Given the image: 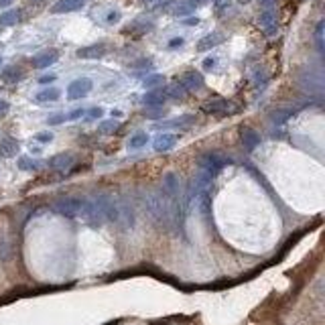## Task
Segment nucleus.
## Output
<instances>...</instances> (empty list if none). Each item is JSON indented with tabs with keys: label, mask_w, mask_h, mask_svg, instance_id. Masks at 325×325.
<instances>
[{
	"label": "nucleus",
	"mask_w": 325,
	"mask_h": 325,
	"mask_svg": "<svg viewBox=\"0 0 325 325\" xmlns=\"http://www.w3.org/2000/svg\"><path fill=\"white\" fill-rule=\"evenodd\" d=\"M94 88V81L90 77H77L67 85V98L70 100H81L85 98Z\"/></svg>",
	"instance_id": "f257e3e1"
},
{
	"label": "nucleus",
	"mask_w": 325,
	"mask_h": 325,
	"mask_svg": "<svg viewBox=\"0 0 325 325\" xmlns=\"http://www.w3.org/2000/svg\"><path fill=\"white\" fill-rule=\"evenodd\" d=\"M226 163H228V161H226L224 157H219L217 152H208V155H203V157L199 159V169L205 171V173H210L212 177H216V173L224 169Z\"/></svg>",
	"instance_id": "f03ea898"
},
{
	"label": "nucleus",
	"mask_w": 325,
	"mask_h": 325,
	"mask_svg": "<svg viewBox=\"0 0 325 325\" xmlns=\"http://www.w3.org/2000/svg\"><path fill=\"white\" fill-rule=\"evenodd\" d=\"M106 53H108V47L104 43H94V45L77 49V57L79 59H100V57H104Z\"/></svg>",
	"instance_id": "7ed1b4c3"
},
{
	"label": "nucleus",
	"mask_w": 325,
	"mask_h": 325,
	"mask_svg": "<svg viewBox=\"0 0 325 325\" xmlns=\"http://www.w3.org/2000/svg\"><path fill=\"white\" fill-rule=\"evenodd\" d=\"M258 23H260V29L266 33L268 37H275V35H277V31H279V23H277V16H275V12H272L270 8H266V10L260 14Z\"/></svg>",
	"instance_id": "20e7f679"
},
{
	"label": "nucleus",
	"mask_w": 325,
	"mask_h": 325,
	"mask_svg": "<svg viewBox=\"0 0 325 325\" xmlns=\"http://www.w3.org/2000/svg\"><path fill=\"white\" fill-rule=\"evenodd\" d=\"M181 85L187 90V92H193V90H199L203 88V75L195 70H189V72H185L183 77H181Z\"/></svg>",
	"instance_id": "39448f33"
},
{
	"label": "nucleus",
	"mask_w": 325,
	"mask_h": 325,
	"mask_svg": "<svg viewBox=\"0 0 325 325\" xmlns=\"http://www.w3.org/2000/svg\"><path fill=\"white\" fill-rule=\"evenodd\" d=\"M73 163H75V157L72 152H59V155L49 159V167L53 171H65V169L73 167Z\"/></svg>",
	"instance_id": "423d86ee"
},
{
	"label": "nucleus",
	"mask_w": 325,
	"mask_h": 325,
	"mask_svg": "<svg viewBox=\"0 0 325 325\" xmlns=\"http://www.w3.org/2000/svg\"><path fill=\"white\" fill-rule=\"evenodd\" d=\"M59 59V53L55 49H49V51H43V53L35 55L33 57V67H37V70H45V67L53 65L55 61Z\"/></svg>",
	"instance_id": "0eeeda50"
},
{
	"label": "nucleus",
	"mask_w": 325,
	"mask_h": 325,
	"mask_svg": "<svg viewBox=\"0 0 325 325\" xmlns=\"http://www.w3.org/2000/svg\"><path fill=\"white\" fill-rule=\"evenodd\" d=\"M19 150H21V144L16 139H12V136H4V139L0 141V157H4V159L16 157Z\"/></svg>",
	"instance_id": "6e6552de"
},
{
	"label": "nucleus",
	"mask_w": 325,
	"mask_h": 325,
	"mask_svg": "<svg viewBox=\"0 0 325 325\" xmlns=\"http://www.w3.org/2000/svg\"><path fill=\"white\" fill-rule=\"evenodd\" d=\"M230 108V102L224 98H210L208 102L203 104V112L208 114H224Z\"/></svg>",
	"instance_id": "1a4fd4ad"
},
{
	"label": "nucleus",
	"mask_w": 325,
	"mask_h": 325,
	"mask_svg": "<svg viewBox=\"0 0 325 325\" xmlns=\"http://www.w3.org/2000/svg\"><path fill=\"white\" fill-rule=\"evenodd\" d=\"M163 191L173 197V199H179V177L175 173H167L163 177Z\"/></svg>",
	"instance_id": "9d476101"
},
{
	"label": "nucleus",
	"mask_w": 325,
	"mask_h": 325,
	"mask_svg": "<svg viewBox=\"0 0 325 325\" xmlns=\"http://www.w3.org/2000/svg\"><path fill=\"white\" fill-rule=\"evenodd\" d=\"M175 143H177V136L175 134L163 132V134H159L157 139H155L152 146H155V150H159V152H167V150H171V148L175 146Z\"/></svg>",
	"instance_id": "9b49d317"
},
{
	"label": "nucleus",
	"mask_w": 325,
	"mask_h": 325,
	"mask_svg": "<svg viewBox=\"0 0 325 325\" xmlns=\"http://www.w3.org/2000/svg\"><path fill=\"white\" fill-rule=\"evenodd\" d=\"M83 4H85V0H59L57 4H53V8H51V12H55V14H63V12H73V10H79Z\"/></svg>",
	"instance_id": "f8f14e48"
},
{
	"label": "nucleus",
	"mask_w": 325,
	"mask_h": 325,
	"mask_svg": "<svg viewBox=\"0 0 325 325\" xmlns=\"http://www.w3.org/2000/svg\"><path fill=\"white\" fill-rule=\"evenodd\" d=\"M242 144H244V148L248 150V152H252L256 146L260 144V136H258V132H254L252 128H242Z\"/></svg>",
	"instance_id": "ddd939ff"
},
{
	"label": "nucleus",
	"mask_w": 325,
	"mask_h": 325,
	"mask_svg": "<svg viewBox=\"0 0 325 325\" xmlns=\"http://www.w3.org/2000/svg\"><path fill=\"white\" fill-rule=\"evenodd\" d=\"M221 41H224V37H221V33H210V35H205L199 43H197V51H208L216 45H219Z\"/></svg>",
	"instance_id": "4468645a"
},
{
	"label": "nucleus",
	"mask_w": 325,
	"mask_h": 325,
	"mask_svg": "<svg viewBox=\"0 0 325 325\" xmlns=\"http://www.w3.org/2000/svg\"><path fill=\"white\" fill-rule=\"evenodd\" d=\"M165 92L163 90H152L148 94L143 96V104L144 106H163V102H165Z\"/></svg>",
	"instance_id": "2eb2a0df"
},
{
	"label": "nucleus",
	"mask_w": 325,
	"mask_h": 325,
	"mask_svg": "<svg viewBox=\"0 0 325 325\" xmlns=\"http://www.w3.org/2000/svg\"><path fill=\"white\" fill-rule=\"evenodd\" d=\"M59 96H61V92L57 88H45L35 96V102H39V104H47V102L59 100Z\"/></svg>",
	"instance_id": "dca6fc26"
},
{
	"label": "nucleus",
	"mask_w": 325,
	"mask_h": 325,
	"mask_svg": "<svg viewBox=\"0 0 325 325\" xmlns=\"http://www.w3.org/2000/svg\"><path fill=\"white\" fill-rule=\"evenodd\" d=\"M21 10H6V12H2L0 14V27H14L16 23L21 21Z\"/></svg>",
	"instance_id": "f3484780"
},
{
	"label": "nucleus",
	"mask_w": 325,
	"mask_h": 325,
	"mask_svg": "<svg viewBox=\"0 0 325 325\" xmlns=\"http://www.w3.org/2000/svg\"><path fill=\"white\" fill-rule=\"evenodd\" d=\"M23 77H25L23 70H21V67H16V65H10V67H6V70L2 72V79L8 81V83H16V81H21Z\"/></svg>",
	"instance_id": "a211bd4d"
},
{
	"label": "nucleus",
	"mask_w": 325,
	"mask_h": 325,
	"mask_svg": "<svg viewBox=\"0 0 325 325\" xmlns=\"http://www.w3.org/2000/svg\"><path fill=\"white\" fill-rule=\"evenodd\" d=\"M193 122H195L193 116H181V118H177V120H167V122H163L161 126H165V128H187V126H191Z\"/></svg>",
	"instance_id": "6ab92c4d"
},
{
	"label": "nucleus",
	"mask_w": 325,
	"mask_h": 325,
	"mask_svg": "<svg viewBox=\"0 0 325 325\" xmlns=\"http://www.w3.org/2000/svg\"><path fill=\"white\" fill-rule=\"evenodd\" d=\"M146 143H148V134L146 132H136L134 136H130L128 146L130 148H143V146H146Z\"/></svg>",
	"instance_id": "aec40b11"
},
{
	"label": "nucleus",
	"mask_w": 325,
	"mask_h": 325,
	"mask_svg": "<svg viewBox=\"0 0 325 325\" xmlns=\"http://www.w3.org/2000/svg\"><path fill=\"white\" fill-rule=\"evenodd\" d=\"M163 83H165V77H163V75H159V73L146 75V77L143 79V85H144V88H148V90L157 88V85H163Z\"/></svg>",
	"instance_id": "412c9836"
},
{
	"label": "nucleus",
	"mask_w": 325,
	"mask_h": 325,
	"mask_svg": "<svg viewBox=\"0 0 325 325\" xmlns=\"http://www.w3.org/2000/svg\"><path fill=\"white\" fill-rule=\"evenodd\" d=\"M185 94H187V90L183 88L181 83H173V85H169L167 92H165V96H169V98H175V100H181Z\"/></svg>",
	"instance_id": "4be33fe9"
},
{
	"label": "nucleus",
	"mask_w": 325,
	"mask_h": 325,
	"mask_svg": "<svg viewBox=\"0 0 325 325\" xmlns=\"http://www.w3.org/2000/svg\"><path fill=\"white\" fill-rule=\"evenodd\" d=\"M290 116H293V112H290V110H275V112L270 114V120L275 122V124H281V122L289 120Z\"/></svg>",
	"instance_id": "5701e85b"
},
{
	"label": "nucleus",
	"mask_w": 325,
	"mask_h": 325,
	"mask_svg": "<svg viewBox=\"0 0 325 325\" xmlns=\"http://www.w3.org/2000/svg\"><path fill=\"white\" fill-rule=\"evenodd\" d=\"M116 126H118V122L114 120V118H112V120H102V122L98 124V132H100V134H108V132H114Z\"/></svg>",
	"instance_id": "b1692460"
},
{
	"label": "nucleus",
	"mask_w": 325,
	"mask_h": 325,
	"mask_svg": "<svg viewBox=\"0 0 325 325\" xmlns=\"http://www.w3.org/2000/svg\"><path fill=\"white\" fill-rule=\"evenodd\" d=\"M19 167H21L23 171H37V169H39V163L33 161V159H29V157H21V159H19Z\"/></svg>",
	"instance_id": "393cba45"
},
{
	"label": "nucleus",
	"mask_w": 325,
	"mask_h": 325,
	"mask_svg": "<svg viewBox=\"0 0 325 325\" xmlns=\"http://www.w3.org/2000/svg\"><path fill=\"white\" fill-rule=\"evenodd\" d=\"M67 120V114H53L51 118H47V124L49 126H57V124H63Z\"/></svg>",
	"instance_id": "a878e982"
},
{
	"label": "nucleus",
	"mask_w": 325,
	"mask_h": 325,
	"mask_svg": "<svg viewBox=\"0 0 325 325\" xmlns=\"http://www.w3.org/2000/svg\"><path fill=\"white\" fill-rule=\"evenodd\" d=\"M85 120H98V118H102L104 116V110L102 108H90V110H85Z\"/></svg>",
	"instance_id": "bb28decb"
},
{
	"label": "nucleus",
	"mask_w": 325,
	"mask_h": 325,
	"mask_svg": "<svg viewBox=\"0 0 325 325\" xmlns=\"http://www.w3.org/2000/svg\"><path fill=\"white\" fill-rule=\"evenodd\" d=\"M120 10H112V12H108V16H106V21L110 23V25H114V23H118V21H120Z\"/></svg>",
	"instance_id": "cd10ccee"
},
{
	"label": "nucleus",
	"mask_w": 325,
	"mask_h": 325,
	"mask_svg": "<svg viewBox=\"0 0 325 325\" xmlns=\"http://www.w3.org/2000/svg\"><path fill=\"white\" fill-rule=\"evenodd\" d=\"M35 139L39 143H51V141H53V134H51V132H39V134H35Z\"/></svg>",
	"instance_id": "c85d7f7f"
},
{
	"label": "nucleus",
	"mask_w": 325,
	"mask_h": 325,
	"mask_svg": "<svg viewBox=\"0 0 325 325\" xmlns=\"http://www.w3.org/2000/svg\"><path fill=\"white\" fill-rule=\"evenodd\" d=\"M81 116H85V110L77 108V110H73V112L67 114V120H77V118H81Z\"/></svg>",
	"instance_id": "c756f323"
},
{
	"label": "nucleus",
	"mask_w": 325,
	"mask_h": 325,
	"mask_svg": "<svg viewBox=\"0 0 325 325\" xmlns=\"http://www.w3.org/2000/svg\"><path fill=\"white\" fill-rule=\"evenodd\" d=\"M317 45H319V51H323V23H319L317 27Z\"/></svg>",
	"instance_id": "7c9ffc66"
},
{
	"label": "nucleus",
	"mask_w": 325,
	"mask_h": 325,
	"mask_svg": "<svg viewBox=\"0 0 325 325\" xmlns=\"http://www.w3.org/2000/svg\"><path fill=\"white\" fill-rule=\"evenodd\" d=\"M183 43H185L183 37H175V39H171V41H169V49H177V47H181Z\"/></svg>",
	"instance_id": "2f4dec72"
},
{
	"label": "nucleus",
	"mask_w": 325,
	"mask_h": 325,
	"mask_svg": "<svg viewBox=\"0 0 325 325\" xmlns=\"http://www.w3.org/2000/svg\"><path fill=\"white\" fill-rule=\"evenodd\" d=\"M216 57H208V59H205L203 61V70H214V67H216Z\"/></svg>",
	"instance_id": "473e14b6"
},
{
	"label": "nucleus",
	"mask_w": 325,
	"mask_h": 325,
	"mask_svg": "<svg viewBox=\"0 0 325 325\" xmlns=\"http://www.w3.org/2000/svg\"><path fill=\"white\" fill-rule=\"evenodd\" d=\"M55 79H57V75L49 73V75H43V77H39V83H53Z\"/></svg>",
	"instance_id": "72a5a7b5"
},
{
	"label": "nucleus",
	"mask_w": 325,
	"mask_h": 325,
	"mask_svg": "<svg viewBox=\"0 0 325 325\" xmlns=\"http://www.w3.org/2000/svg\"><path fill=\"white\" fill-rule=\"evenodd\" d=\"M8 110H10V104H8V102H6V100H0V116H4Z\"/></svg>",
	"instance_id": "f704fd0d"
},
{
	"label": "nucleus",
	"mask_w": 325,
	"mask_h": 325,
	"mask_svg": "<svg viewBox=\"0 0 325 325\" xmlns=\"http://www.w3.org/2000/svg\"><path fill=\"white\" fill-rule=\"evenodd\" d=\"M266 8H272V4H277V0H260Z\"/></svg>",
	"instance_id": "c9c22d12"
},
{
	"label": "nucleus",
	"mask_w": 325,
	"mask_h": 325,
	"mask_svg": "<svg viewBox=\"0 0 325 325\" xmlns=\"http://www.w3.org/2000/svg\"><path fill=\"white\" fill-rule=\"evenodd\" d=\"M197 23H199L197 16H191V19H187V21H185V25H197Z\"/></svg>",
	"instance_id": "e433bc0d"
},
{
	"label": "nucleus",
	"mask_w": 325,
	"mask_h": 325,
	"mask_svg": "<svg viewBox=\"0 0 325 325\" xmlns=\"http://www.w3.org/2000/svg\"><path fill=\"white\" fill-rule=\"evenodd\" d=\"M203 2H208V0H189L191 6H199V4H203Z\"/></svg>",
	"instance_id": "4c0bfd02"
},
{
	"label": "nucleus",
	"mask_w": 325,
	"mask_h": 325,
	"mask_svg": "<svg viewBox=\"0 0 325 325\" xmlns=\"http://www.w3.org/2000/svg\"><path fill=\"white\" fill-rule=\"evenodd\" d=\"M214 2H216L217 6H226V4L230 2V0H214Z\"/></svg>",
	"instance_id": "58836bf2"
},
{
	"label": "nucleus",
	"mask_w": 325,
	"mask_h": 325,
	"mask_svg": "<svg viewBox=\"0 0 325 325\" xmlns=\"http://www.w3.org/2000/svg\"><path fill=\"white\" fill-rule=\"evenodd\" d=\"M8 4H12V0H0V6H8Z\"/></svg>",
	"instance_id": "ea45409f"
},
{
	"label": "nucleus",
	"mask_w": 325,
	"mask_h": 325,
	"mask_svg": "<svg viewBox=\"0 0 325 325\" xmlns=\"http://www.w3.org/2000/svg\"><path fill=\"white\" fill-rule=\"evenodd\" d=\"M0 65H2V57H0Z\"/></svg>",
	"instance_id": "a19ab883"
},
{
	"label": "nucleus",
	"mask_w": 325,
	"mask_h": 325,
	"mask_svg": "<svg viewBox=\"0 0 325 325\" xmlns=\"http://www.w3.org/2000/svg\"><path fill=\"white\" fill-rule=\"evenodd\" d=\"M33 2H39V0H33Z\"/></svg>",
	"instance_id": "79ce46f5"
}]
</instances>
